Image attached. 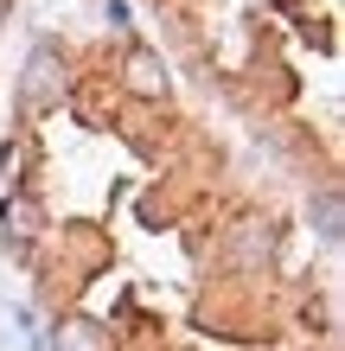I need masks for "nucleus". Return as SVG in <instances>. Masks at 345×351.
Instances as JSON below:
<instances>
[{"label": "nucleus", "instance_id": "obj_1", "mask_svg": "<svg viewBox=\"0 0 345 351\" xmlns=\"http://www.w3.org/2000/svg\"><path fill=\"white\" fill-rule=\"evenodd\" d=\"M58 90H64V58H58V45H32L26 71H19V102L26 109H51Z\"/></svg>", "mask_w": 345, "mask_h": 351}, {"label": "nucleus", "instance_id": "obj_6", "mask_svg": "<svg viewBox=\"0 0 345 351\" xmlns=\"http://www.w3.org/2000/svg\"><path fill=\"white\" fill-rule=\"evenodd\" d=\"M313 223H320V237H326V243L345 237V204H339V192H320L313 198Z\"/></svg>", "mask_w": 345, "mask_h": 351}, {"label": "nucleus", "instance_id": "obj_2", "mask_svg": "<svg viewBox=\"0 0 345 351\" xmlns=\"http://www.w3.org/2000/svg\"><path fill=\"white\" fill-rule=\"evenodd\" d=\"M0 230H7L13 250H32L38 230H45V211H38V198H32V192H7V198H0Z\"/></svg>", "mask_w": 345, "mask_h": 351}, {"label": "nucleus", "instance_id": "obj_5", "mask_svg": "<svg viewBox=\"0 0 345 351\" xmlns=\"http://www.w3.org/2000/svg\"><path fill=\"white\" fill-rule=\"evenodd\" d=\"M58 351H109V332L96 319H64L58 326Z\"/></svg>", "mask_w": 345, "mask_h": 351}, {"label": "nucleus", "instance_id": "obj_4", "mask_svg": "<svg viewBox=\"0 0 345 351\" xmlns=\"http://www.w3.org/2000/svg\"><path fill=\"white\" fill-rule=\"evenodd\" d=\"M269 256H275V237H269V223L243 217L237 230H230V262H237V268H262Z\"/></svg>", "mask_w": 345, "mask_h": 351}, {"label": "nucleus", "instance_id": "obj_3", "mask_svg": "<svg viewBox=\"0 0 345 351\" xmlns=\"http://www.w3.org/2000/svg\"><path fill=\"white\" fill-rule=\"evenodd\" d=\"M121 77H128V90H134V96H167V90H173L167 64H160L147 45H134L128 58H121Z\"/></svg>", "mask_w": 345, "mask_h": 351}, {"label": "nucleus", "instance_id": "obj_7", "mask_svg": "<svg viewBox=\"0 0 345 351\" xmlns=\"http://www.w3.org/2000/svg\"><path fill=\"white\" fill-rule=\"evenodd\" d=\"M0 19H7V7H0Z\"/></svg>", "mask_w": 345, "mask_h": 351}]
</instances>
